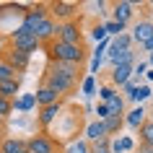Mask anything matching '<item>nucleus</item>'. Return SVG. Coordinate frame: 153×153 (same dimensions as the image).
Segmentation results:
<instances>
[{
	"mask_svg": "<svg viewBox=\"0 0 153 153\" xmlns=\"http://www.w3.org/2000/svg\"><path fill=\"white\" fill-rule=\"evenodd\" d=\"M137 135H140V143H145V145L153 148V122L145 120L143 125H140V130H137Z\"/></svg>",
	"mask_w": 153,
	"mask_h": 153,
	"instance_id": "393cba45",
	"label": "nucleus"
},
{
	"mask_svg": "<svg viewBox=\"0 0 153 153\" xmlns=\"http://www.w3.org/2000/svg\"><path fill=\"white\" fill-rule=\"evenodd\" d=\"M96 94H99V99H101V104H106V101H109V99H112V96H117V94H120V91L114 88L112 83H99V88H96Z\"/></svg>",
	"mask_w": 153,
	"mask_h": 153,
	"instance_id": "bb28decb",
	"label": "nucleus"
},
{
	"mask_svg": "<svg viewBox=\"0 0 153 153\" xmlns=\"http://www.w3.org/2000/svg\"><path fill=\"white\" fill-rule=\"evenodd\" d=\"M127 99H130V101H145V99H153V88L148 86V83H140ZM127 99H125V101H127Z\"/></svg>",
	"mask_w": 153,
	"mask_h": 153,
	"instance_id": "5701e85b",
	"label": "nucleus"
},
{
	"mask_svg": "<svg viewBox=\"0 0 153 153\" xmlns=\"http://www.w3.org/2000/svg\"><path fill=\"white\" fill-rule=\"evenodd\" d=\"M83 26L78 18H73V21H65V24H57V34L55 39L57 42H65V44H83Z\"/></svg>",
	"mask_w": 153,
	"mask_h": 153,
	"instance_id": "39448f33",
	"label": "nucleus"
},
{
	"mask_svg": "<svg viewBox=\"0 0 153 153\" xmlns=\"http://www.w3.org/2000/svg\"><path fill=\"white\" fill-rule=\"evenodd\" d=\"M62 114V101L57 104H49V106H39V114H36V122H39L42 132H47V127L52 122H57V117Z\"/></svg>",
	"mask_w": 153,
	"mask_h": 153,
	"instance_id": "9b49d317",
	"label": "nucleus"
},
{
	"mask_svg": "<svg viewBox=\"0 0 153 153\" xmlns=\"http://www.w3.org/2000/svg\"><path fill=\"white\" fill-rule=\"evenodd\" d=\"M81 91L86 94V96H94V94H96V75H83Z\"/></svg>",
	"mask_w": 153,
	"mask_h": 153,
	"instance_id": "cd10ccee",
	"label": "nucleus"
},
{
	"mask_svg": "<svg viewBox=\"0 0 153 153\" xmlns=\"http://www.w3.org/2000/svg\"><path fill=\"white\" fill-rule=\"evenodd\" d=\"M135 151V140L127 135L122 137H109V153H130Z\"/></svg>",
	"mask_w": 153,
	"mask_h": 153,
	"instance_id": "f3484780",
	"label": "nucleus"
},
{
	"mask_svg": "<svg viewBox=\"0 0 153 153\" xmlns=\"http://www.w3.org/2000/svg\"><path fill=\"white\" fill-rule=\"evenodd\" d=\"M3 140H5V130H0V143H3Z\"/></svg>",
	"mask_w": 153,
	"mask_h": 153,
	"instance_id": "e433bc0d",
	"label": "nucleus"
},
{
	"mask_svg": "<svg viewBox=\"0 0 153 153\" xmlns=\"http://www.w3.org/2000/svg\"><path fill=\"white\" fill-rule=\"evenodd\" d=\"M122 120H125V127H130V130H140V125H143L145 120H148V112H145L143 106L137 104L135 109H130V112H125V117H122Z\"/></svg>",
	"mask_w": 153,
	"mask_h": 153,
	"instance_id": "2eb2a0df",
	"label": "nucleus"
},
{
	"mask_svg": "<svg viewBox=\"0 0 153 153\" xmlns=\"http://www.w3.org/2000/svg\"><path fill=\"white\" fill-rule=\"evenodd\" d=\"M8 47L21 49V52H26V55H31V52H36L42 44H39V39H36L34 34L24 31V29H13V31L8 34Z\"/></svg>",
	"mask_w": 153,
	"mask_h": 153,
	"instance_id": "423d86ee",
	"label": "nucleus"
},
{
	"mask_svg": "<svg viewBox=\"0 0 153 153\" xmlns=\"http://www.w3.org/2000/svg\"><path fill=\"white\" fill-rule=\"evenodd\" d=\"M151 104H153V101H151Z\"/></svg>",
	"mask_w": 153,
	"mask_h": 153,
	"instance_id": "79ce46f5",
	"label": "nucleus"
},
{
	"mask_svg": "<svg viewBox=\"0 0 153 153\" xmlns=\"http://www.w3.org/2000/svg\"><path fill=\"white\" fill-rule=\"evenodd\" d=\"M24 151H26V140L24 137L5 135V140L0 143V153H24Z\"/></svg>",
	"mask_w": 153,
	"mask_h": 153,
	"instance_id": "a211bd4d",
	"label": "nucleus"
},
{
	"mask_svg": "<svg viewBox=\"0 0 153 153\" xmlns=\"http://www.w3.org/2000/svg\"><path fill=\"white\" fill-rule=\"evenodd\" d=\"M42 83H44V86H49V88L55 91L60 99L70 96L73 91L78 88V81H75V78H70V75H65V73H60L55 65H47V70H44V75H42Z\"/></svg>",
	"mask_w": 153,
	"mask_h": 153,
	"instance_id": "f03ea898",
	"label": "nucleus"
},
{
	"mask_svg": "<svg viewBox=\"0 0 153 153\" xmlns=\"http://www.w3.org/2000/svg\"><path fill=\"white\" fill-rule=\"evenodd\" d=\"M127 34H130V39H132V44H140L143 47L145 42L153 39V21L151 18H140V21H135V26Z\"/></svg>",
	"mask_w": 153,
	"mask_h": 153,
	"instance_id": "9d476101",
	"label": "nucleus"
},
{
	"mask_svg": "<svg viewBox=\"0 0 153 153\" xmlns=\"http://www.w3.org/2000/svg\"><path fill=\"white\" fill-rule=\"evenodd\" d=\"M18 94H21V81H3V83H0V96H3V99L16 101Z\"/></svg>",
	"mask_w": 153,
	"mask_h": 153,
	"instance_id": "6ab92c4d",
	"label": "nucleus"
},
{
	"mask_svg": "<svg viewBox=\"0 0 153 153\" xmlns=\"http://www.w3.org/2000/svg\"><path fill=\"white\" fill-rule=\"evenodd\" d=\"M137 5L143 8V3H132V0H117V3H112V21L127 26L132 21V16H135Z\"/></svg>",
	"mask_w": 153,
	"mask_h": 153,
	"instance_id": "1a4fd4ad",
	"label": "nucleus"
},
{
	"mask_svg": "<svg viewBox=\"0 0 153 153\" xmlns=\"http://www.w3.org/2000/svg\"><path fill=\"white\" fill-rule=\"evenodd\" d=\"M73 153H91V145L86 140H75L73 143Z\"/></svg>",
	"mask_w": 153,
	"mask_h": 153,
	"instance_id": "2f4dec72",
	"label": "nucleus"
},
{
	"mask_svg": "<svg viewBox=\"0 0 153 153\" xmlns=\"http://www.w3.org/2000/svg\"><path fill=\"white\" fill-rule=\"evenodd\" d=\"M91 153H109V137L99 140V143H91Z\"/></svg>",
	"mask_w": 153,
	"mask_h": 153,
	"instance_id": "7c9ffc66",
	"label": "nucleus"
},
{
	"mask_svg": "<svg viewBox=\"0 0 153 153\" xmlns=\"http://www.w3.org/2000/svg\"><path fill=\"white\" fill-rule=\"evenodd\" d=\"M135 151H137V153H153V148H151V145H145V143H140Z\"/></svg>",
	"mask_w": 153,
	"mask_h": 153,
	"instance_id": "f704fd0d",
	"label": "nucleus"
},
{
	"mask_svg": "<svg viewBox=\"0 0 153 153\" xmlns=\"http://www.w3.org/2000/svg\"><path fill=\"white\" fill-rule=\"evenodd\" d=\"M148 68H153V52H148Z\"/></svg>",
	"mask_w": 153,
	"mask_h": 153,
	"instance_id": "c9c22d12",
	"label": "nucleus"
},
{
	"mask_svg": "<svg viewBox=\"0 0 153 153\" xmlns=\"http://www.w3.org/2000/svg\"><path fill=\"white\" fill-rule=\"evenodd\" d=\"M47 10H49V18H52V21L65 24V21L78 18L81 3H75V0H52V3H47Z\"/></svg>",
	"mask_w": 153,
	"mask_h": 153,
	"instance_id": "7ed1b4c3",
	"label": "nucleus"
},
{
	"mask_svg": "<svg viewBox=\"0 0 153 153\" xmlns=\"http://www.w3.org/2000/svg\"><path fill=\"white\" fill-rule=\"evenodd\" d=\"M10 114H13V101L0 96V117H3V120H8Z\"/></svg>",
	"mask_w": 153,
	"mask_h": 153,
	"instance_id": "c756f323",
	"label": "nucleus"
},
{
	"mask_svg": "<svg viewBox=\"0 0 153 153\" xmlns=\"http://www.w3.org/2000/svg\"><path fill=\"white\" fill-rule=\"evenodd\" d=\"M3 81H21V75H18V73L0 57V83H3Z\"/></svg>",
	"mask_w": 153,
	"mask_h": 153,
	"instance_id": "b1692460",
	"label": "nucleus"
},
{
	"mask_svg": "<svg viewBox=\"0 0 153 153\" xmlns=\"http://www.w3.org/2000/svg\"><path fill=\"white\" fill-rule=\"evenodd\" d=\"M0 52H3V47H0Z\"/></svg>",
	"mask_w": 153,
	"mask_h": 153,
	"instance_id": "ea45409f",
	"label": "nucleus"
},
{
	"mask_svg": "<svg viewBox=\"0 0 153 153\" xmlns=\"http://www.w3.org/2000/svg\"><path fill=\"white\" fill-rule=\"evenodd\" d=\"M44 18H49V10H47V3H36V5H29L24 13V18H21V26L18 29H24V31L34 34V29L44 21Z\"/></svg>",
	"mask_w": 153,
	"mask_h": 153,
	"instance_id": "0eeeda50",
	"label": "nucleus"
},
{
	"mask_svg": "<svg viewBox=\"0 0 153 153\" xmlns=\"http://www.w3.org/2000/svg\"><path fill=\"white\" fill-rule=\"evenodd\" d=\"M83 140L86 143H99V140H106V130H104V122L99 120H91L88 125H86V130H83Z\"/></svg>",
	"mask_w": 153,
	"mask_h": 153,
	"instance_id": "4468645a",
	"label": "nucleus"
},
{
	"mask_svg": "<svg viewBox=\"0 0 153 153\" xmlns=\"http://www.w3.org/2000/svg\"><path fill=\"white\" fill-rule=\"evenodd\" d=\"M24 153H29V151H24Z\"/></svg>",
	"mask_w": 153,
	"mask_h": 153,
	"instance_id": "a19ab883",
	"label": "nucleus"
},
{
	"mask_svg": "<svg viewBox=\"0 0 153 153\" xmlns=\"http://www.w3.org/2000/svg\"><path fill=\"white\" fill-rule=\"evenodd\" d=\"M135 57H137L135 49H122V52H117V49L109 47V52H106V60H109L112 68H117V65H135Z\"/></svg>",
	"mask_w": 153,
	"mask_h": 153,
	"instance_id": "ddd939ff",
	"label": "nucleus"
},
{
	"mask_svg": "<svg viewBox=\"0 0 153 153\" xmlns=\"http://www.w3.org/2000/svg\"><path fill=\"white\" fill-rule=\"evenodd\" d=\"M112 49H117V52H122V49H132V39H130V34H120V36H114L112 44H109Z\"/></svg>",
	"mask_w": 153,
	"mask_h": 153,
	"instance_id": "a878e982",
	"label": "nucleus"
},
{
	"mask_svg": "<svg viewBox=\"0 0 153 153\" xmlns=\"http://www.w3.org/2000/svg\"><path fill=\"white\" fill-rule=\"evenodd\" d=\"M26 151L29 153H62L60 140L52 137L49 132H36V135L26 137Z\"/></svg>",
	"mask_w": 153,
	"mask_h": 153,
	"instance_id": "20e7f679",
	"label": "nucleus"
},
{
	"mask_svg": "<svg viewBox=\"0 0 153 153\" xmlns=\"http://www.w3.org/2000/svg\"><path fill=\"white\" fill-rule=\"evenodd\" d=\"M0 130H5V120L3 117H0Z\"/></svg>",
	"mask_w": 153,
	"mask_h": 153,
	"instance_id": "4c0bfd02",
	"label": "nucleus"
},
{
	"mask_svg": "<svg viewBox=\"0 0 153 153\" xmlns=\"http://www.w3.org/2000/svg\"><path fill=\"white\" fill-rule=\"evenodd\" d=\"M34 106H36V99H34V94H24L21 99H16L13 101V112H31Z\"/></svg>",
	"mask_w": 153,
	"mask_h": 153,
	"instance_id": "4be33fe9",
	"label": "nucleus"
},
{
	"mask_svg": "<svg viewBox=\"0 0 153 153\" xmlns=\"http://www.w3.org/2000/svg\"><path fill=\"white\" fill-rule=\"evenodd\" d=\"M34 99H36V106H49V104L62 101V99L57 96V94L49 88V86H44V83H39V88L34 91Z\"/></svg>",
	"mask_w": 153,
	"mask_h": 153,
	"instance_id": "dca6fc26",
	"label": "nucleus"
},
{
	"mask_svg": "<svg viewBox=\"0 0 153 153\" xmlns=\"http://www.w3.org/2000/svg\"><path fill=\"white\" fill-rule=\"evenodd\" d=\"M130 153H137V151H130Z\"/></svg>",
	"mask_w": 153,
	"mask_h": 153,
	"instance_id": "58836bf2",
	"label": "nucleus"
},
{
	"mask_svg": "<svg viewBox=\"0 0 153 153\" xmlns=\"http://www.w3.org/2000/svg\"><path fill=\"white\" fill-rule=\"evenodd\" d=\"M125 127V120L122 117H106L104 120V130H106V137H117Z\"/></svg>",
	"mask_w": 153,
	"mask_h": 153,
	"instance_id": "412c9836",
	"label": "nucleus"
},
{
	"mask_svg": "<svg viewBox=\"0 0 153 153\" xmlns=\"http://www.w3.org/2000/svg\"><path fill=\"white\" fill-rule=\"evenodd\" d=\"M55 34H57V21H52V18H44V21L34 29V36L39 39L42 47H44V44H49V42L55 39Z\"/></svg>",
	"mask_w": 153,
	"mask_h": 153,
	"instance_id": "f8f14e48",
	"label": "nucleus"
},
{
	"mask_svg": "<svg viewBox=\"0 0 153 153\" xmlns=\"http://www.w3.org/2000/svg\"><path fill=\"white\" fill-rule=\"evenodd\" d=\"M88 34H91V39L96 42V44H99V42H104V39H109V36H106V31H104V24H94Z\"/></svg>",
	"mask_w": 153,
	"mask_h": 153,
	"instance_id": "c85d7f7f",
	"label": "nucleus"
},
{
	"mask_svg": "<svg viewBox=\"0 0 153 153\" xmlns=\"http://www.w3.org/2000/svg\"><path fill=\"white\" fill-rule=\"evenodd\" d=\"M49 62H68V65H78L81 68L88 57V47L86 44H65V42L52 39L49 44H44Z\"/></svg>",
	"mask_w": 153,
	"mask_h": 153,
	"instance_id": "f257e3e1",
	"label": "nucleus"
},
{
	"mask_svg": "<svg viewBox=\"0 0 153 153\" xmlns=\"http://www.w3.org/2000/svg\"><path fill=\"white\" fill-rule=\"evenodd\" d=\"M0 57H3L18 75H21L24 70H29V62H31V55H26V52H21V49H13V47H3Z\"/></svg>",
	"mask_w": 153,
	"mask_h": 153,
	"instance_id": "6e6552de",
	"label": "nucleus"
},
{
	"mask_svg": "<svg viewBox=\"0 0 153 153\" xmlns=\"http://www.w3.org/2000/svg\"><path fill=\"white\" fill-rule=\"evenodd\" d=\"M104 106H106V112H109V117H125V96L122 94L112 96Z\"/></svg>",
	"mask_w": 153,
	"mask_h": 153,
	"instance_id": "aec40b11",
	"label": "nucleus"
},
{
	"mask_svg": "<svg viewBox=\"0 0 153 153\" xmlns=\"http://www.w3.org/2000/svg\"><path fill=\"white\" fill-rule=\"evenodd\" d=\"M143 81L148 83V86H151V83H153V68H148V70H145V75H143Z\"/></svg>",
	"mask_w": 153,
	"mask_h": 153,
	"instance_id": "72a5a7b5",
	"label": "nucleus"
},
{
	"mask_svg": "<svg viewBox=\"0 0 153 153\" xmlns=\"http://www.w3.org/2000/svg\"><path fill=\"white\" fill-rule=\"evenodd\" d=\"M106 117H109V112H106V106L99 101V104H96V120H99V122H104Z\"/></svg>",
	"mask_w": 153,
	"mask_h": 153,
	"instance_id": "473e14b6",
	"label": "nucleus"
}]
</instances>
